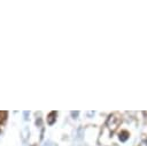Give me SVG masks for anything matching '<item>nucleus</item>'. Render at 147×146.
Wrapping results in <instances>:
<instances>
[{
	"label": "nucleus",
	"instance_id": "f257e3e1",
	"mask_svg": "<svg viewBox=\"0 0 147 146\" xmlns=\"http://www.w3.org/2000/svg\"><path fill=\"white\" fill-rule=\"evenodd\" d=\"M56 115H57V114H56L55 112H52V113L48 115V117H47V123H48L49 125H52V124L55 122V120H56L55 116H56Z\"/></svg>",
	"mask_w": 147,
	"mask_h": 146
},
{
	"label": "nucleus",
	"instance_id": "f03ea898",
	"mask_svg": "<svg viewBox=\"0 0 147 146\" xmlns=\"http://www.w3.org/2000/svg\"><path fill=\"white\" fill-rule=\"evenodd\" d=\"M127 135H129V133H127L126 131H123V132H122V137H119V139L123 140V141H125V140L127 139Z\"/></svg>",
	"mask_w": 147,
	"mask_h": 146
}]
</instances>
